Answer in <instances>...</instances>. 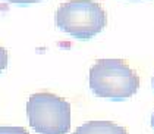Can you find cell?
Segmentation results:
<instances>
[{
    "label": "cell",
    "mask_w": 154,
    "mask_h": 134,
    "mask_svg": "<svg viewBox=\"0 0 154 134\" xmlns=\"http://www.w3.org/2000/svg\"><path fill=\"white\" fill-rule=\"evenodd\" d=\"M140 88V77L122 59H98L90 68V90L97 97L125 100Z\"/></svg>",
    "instance_id": "cell-1"
},
{
    "label": "cell",
    "mask_w": 154,
    "mask_h": 134,
    "mask_svg": "<svg viewBox=\"0 0 154 134\" xmlns=\"http://www.w3.org/2000/svg\"><path fill=\"white\" fill-rule=\"evenodd\" d=\"M151 127L154 128V112H153V115H151Z\"/></svg>",
    "instance_id": "cell-8"
},
{
    "label": "cell",
    "mask_w": 154,
    "mask_h": 134,
    "mask_svg": "<svg viewBox=\"0 0 154 134\" xmlns=\"http://www.w3.org/2000/svg\"><path fill=\"white\" fill-rule=\"evenodd\" d=\"M8 62H9V53L3 46H0V74L8 68Z\"/></svg>",
    "instance_id": "cell-6"
},
{
    "label": "cell",
    "mask_w": 154,
    "mask_h": 134,
    "mask_svg": "<svg viewBox=\"0 0 154 134\" xmlns=\"http://www.w3.org/2000/svg\"><path fill=\"white\" fill-rule=\"evenodd\" d=\"M72 134H128L126 128L112 121H88Z\"/></svg>",
    "instance_id": "cell-4"
},
{
    "label": "cell",
    "mask_w": 154,
    "mask_h": 134,
    "mask_svg": "<svg viewBox=\"0 0 154 134\" xmlns=\"http://www.w3.org/2000/svg\"><path fill=\"white\" fill-rule=\"evenodd\" d=\"M151 84H153V88H154V77H153V80H151Z\"/></svg>",
    "instance_id": "cell-10"
},
{
    "label": "cell",
    "mask_w": 154,
    "mask_h": 134,
    "mask_svg": "<svg viewBox=\"0 0 154 134\" xmlns=\"http://www.w3.org/2000/svg\"><path fill=\"white\" fill-rule=\"evenodd\" d=\"M26 116L38 134H68L71 130V105L66 99L48 91L29 96Z\"/></svg>",
    "instance_id": "cell-3"
},
{
    "label": "cell",
    "mask_w": 154,
    "mask_h": 134,
    "mask_svg": "<svg viewBox=\"0 0 154 134\" xmlns=\"http://www.w3.org/2000/svg\"><path fill=\"white\" fill-rule=\"evenodd\" d=\"M0 134H29L24 127H0Z\"/></svg>",
    "instance_id": "cell-5"
},
{
    "label": "cell",
    "mask_w": 154,
    "mask_h": 134,
    "mask_svg": "<svg viewBox=\"0 0 154 134\" xmlns=\"http://www.w3.org/2000/svg\"><path fill=\"white\" fill-rule=\"evenodd\" d=\"M54 21L60 31L78 40H88L104 30L107 13L93 0H69L57 8Z\"/></svg>",
    "instance_id": "cell-2"
},
{
    "label": "cell",
    "mask_w": 154,
    "mask_h": 134,
    "mask_svg": "<svg viewBox=\"0 0 154 134\" xmlns=\"http://www.w3.org/2000/svg\"><path fill=\"white\" fill-rule=\"evenodd\" d=\"M0 2H8V3H15V5H31V3H38L44 0H0Z\"/></svg>",
    "instance_id": "cell-7"
},
{
    "label": "cell",
    "mask_w": 154,
    "mask_h": 134,
    "mask_svg": "<svg viewBox=\"0 0 154 134\" xmlns=\"http://www.w3.org/2000/svg\"><path fill=\"white\" fill-rule=\"evenodd\" d=\"M128 2H142V0H128Z\"/></svg>",
    "instance_id": "cell-9"
}]
</instances>
